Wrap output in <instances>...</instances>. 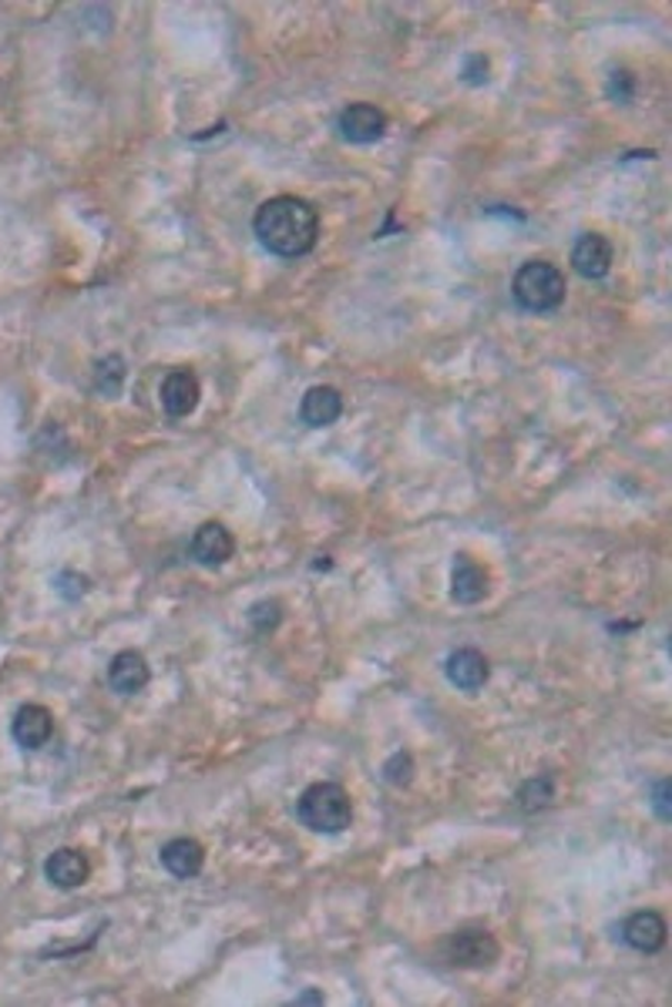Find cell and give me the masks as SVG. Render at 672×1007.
Instances as JSON below:
<instances>
[{
	"label": "cell",
	"instance_id": "9c48e42d",
	"mask_svg": "<svg viewBox=\"0 0 672 1007\" xmlns=\"http://www.w3.org/2000/svg\"><path fill=\"white\" fill-rule=\"evenodd\" d=\"M199 396H202V390H199V380H195L192 370H172V373L162 380V386H159L162 410H166L169 416H175V420L195 413Z\"/></svg>",
	"mask_w": 672,
	"mask_h": 1007
},
{
	"label": "cell",
	"instance_id": "d4e9b609",
	"mask_svg": "<svg viewBox=\"0 0 672 1007\" xmlns=\"http://www.w3.org/2000/svg\"><path fill=\"white\" fill-rule=\"evenodd\" d=\"M297 1004H323V994L320 990H307V994L297 997Z\"/></svg>",
	"mask_w": 672,
	"mask_h": 1007
},
{
	"label": "cell",
	"instance_id": "8992f818",
	"mask_svg": "<svg viewBox=\"0 0 672 1007\" xmlns=\"http://www.w3.org/2000/svg\"><path fill=\"white\" fill-rule=\"evenodd\" d=\"M11 736L21 749H44L54 736V715L51 708L38 705V702H28L14 712L11 718Z\"/></svg>",
	"mask_w": 672,
	"mask_h": 1007
},
{
	"label": "cell",
	"instance_id": "44dd1931",
	"mask_svg": "<svg viewBox=\"0 0 672 1007\" xmlns=\"http://www.w3.org/2000/svg\"><path fill=\"white\" fill-rule=\"evenodd\" d=\"M54 588H58L68 602H78V598L88 592V578H84V574H74V571H61V574H58V582H54Z\"/></svg>",
	"mask_w": 672,
	"mask_h": 1007
},
{
	"label": "cell",
	"instance_id": "277c9868",
	"mask_svg": "<svg viewBox=\"0 0 672 1007\" xmlns=\"http://www.w3.org/2000/svg\"><path fill=\"white\" fill-rule=\"evenodd\" d=\"M501 957V947L494 940V934L488 930H458L448 940V960L454 967H468V970H484Z\"/></svg>",
	"mask_w": 672,
	"mask_h": 1007
},
{
	"label": "cell",
	"instance_id": "e0dca14e",
	"mask_svg": "<svg viewBox=\"0 0 672 1007\" xmlns=\"http://www.w3.org/2000/svg\"><path fill=\"white\" fill-rule=\"evenodd\" d=\"M124 376H128V366L118 353H108L94 363V373H91V383H94V393L104 396V400H114L124 386Z\"/></svg>",
	"mask_w": 672,
	"mask_h": 1007
},
{
	"label": "cell",
	"instance_id": "6da1fadb",
	"mask_svg": "<svg viewBox=\"0 0 672 1007\" xmlns=\"http://www.w3.org/2000/svg\"><path fill=\"white\" fill-rule=\"evenodd\" d=\"M252 232L265 252L280 259H300L317 249L320 212L300 195H277L255 209Z\"/></svg>",
	"mask_w": 672,
	"mask_h": 1007
},
{
	"label": "cell",
	"instance_id": "cb8c5ba5",
	"mask_svg": "<svg viewBox=\"0 0 672 1007\" xmlns=\"http://www.w3.org/2000/svg\"><path fill=\"white\" fill-rule=\"evenodd\" d=\"M632 91H635L632 74H629V71H612V78H609V94H612L615 101L629 104V101H632Z\"/></svg>",
	"mask_w": 672,
	"mask_h": 1007
},
{
	"label": "cell",
	"instance_id": "d6986e66",
	"mask_svg": "<svg viewBox=\"0 0 672 1007\" xmlns=\"http://www.w3.org/2000/svg\"><path fill=\"white\" fill-rule=\"evenodd\" d=\"M383 779L390 783V786H411V779H414V756L411 753H393L387 763H383Z\"/></svg>",
	"mask_w": 672,
	"mask_h": 1007
},
{
	"label": "cell",
	"instance_id": "3957f363",
	"mask_svg": "<svg viewBox=\"0 0 672 1007\" xmlns=\"http://www.w3.org/2000/svg\"><path fill=\"white\" fill-rule=\"evenodd\" d=\"M297 816L307 829L333 836V833H343L350 826L353 803H350V793L340 783H313L297 799Z\"/></svg>",
	"mask_w": 672,
	"mask_h": 1007
},
{
	"label": "cell",
	"instance_id": "2e32d148",
	"mask_svg": "<svg viewBox=\"0 0 672 1007\" xmlns=\"http://www.w3.org/2000/svg\"><path fill=\"white\" fill-rule=\"evenodd\" d=\"M343 413V396L337 386H310L300 400V416L307 426H330Z\"/></svg>",
	"mask_w": 672,
	"mask_h": 1007
},
{
	"label": "cell",
	"instance_id": "603a6c76",
	"mask_svg": "<svg viewBox=\"0 0 672 1007\" xmlns=\"http://www.w3.org/2000/svg\"><path fill=\"white\" fill-rule=\"evenodd\" d=\"M488 58L484 54H468L464 58V68H461V78L468 81V84H484L488 81Z\"/></svg>",
	"mask_w": 672,
	"mask_h": 1007
},
{
	"label": "cell",
	"instance_id": "52a82bcc",
	"mask_svg": "<svg viewBox=\"0 0 672 1007\" xmlns=\"http://www.w3.org/2000/svg\"><path fill=\"white\" fill-rule=\"evenodd\" d=\"M491 592V574L481 567L471 554H458L454 571H451V598L458 605H478Z\"/></svg>",
	"mask_w": 672,
	"mask_h": 1007
},
{
	"label": "cell",
	"instance_id": "30bf717a",
	"mask_svg": "<svg viewBox=\"0 0 672 1007\" xmlns=\"http://www.w3.org/2000/svg\"><path fill=\"white\" fill-rule=\"evenodd\" d=\"M235 551V541L232 534L225 531V524L219 521H205L195 534H192V544H189V554L195 557V564L202 567H222Z\"/></svg>",
	"mask_w": 672,
	"mask_h": 1007
},
{
	"label": "cell",
	"instance_id": "5bb4252c",
	"mask_svg": "<svg viewBox=\"0 0 672 1007\" xmlns=\"http://www.w3.org/2000/svg\"><path fill=\"white\" fill-rule=\"evenodd\" d=\"M159 856H162V867H166L175 880H192V877H199L202 867H205V849H202V843L192 839V836H175V839H169V843L162 846Z\"/></svg>",
	"mask_w": 672,
	"mask_h": 1007
},
{
	"label": "cell",
	"instance_id": "ac0fdd59",
	"mask_svg": "<svg viewBox=\"0 0 672 1007\" xmlns=\"http://www.w3.org/2000/svg\"><path fill=\"white\" fill-rule=\"evenodd\" d=\"M552 799H555V783H552V776H534V779H528V783L521 786V793H518V806H521L524 813L545 809Z\"/></svg>",
	"mask_w": 672,
	"mask_h": 1007
},
{
	"label": "cell",
	"instance_id": "5b68a950",
	"mask_svg": "<svg viewBox=\"0 0 672 1007\" xmlns=\"http://www.w3.org/2000/svg\"><path fill=\"white\" fill-rule=\"evenodd\" d=\"M337 131L343 141H350V145H373V141H380L387 134V114L377 104L357 101L340 111Z\"/></svg>",
	"mask_w": 672,
	"mask_h": 1007
},
{
	"label": "cell",
	"instance_id": "8fae6325",
	"mask_svg": "<svg viewBox=\"0 0 672 1007\" xmlns=\"http://www.w3.org/2000/svg\"><path fill=\"white\" fill-rule=\"evenodd\" d=\"M665 920L655 910H635L625 924H622V940L635 950V954H659L665 947Z\"/></svg>",
	"mask_w": 672,
	"mask_h": 1007
},
{
	"label": "cell",
	"instance_id": "ba28073f",
	"mask_svg": "<svg viewBox=\"0 0 672 1007\" xmlns=\"http://www.w3.org/2000/svg\"><path fill=\"white\" fill-rule=\"evenodd\" d=\"M44 877H48V884L58 887V890H78V887H84L88 877H91V863H88V856H84L81 849L64 846V849H54V853L44 859Z\"/></svg>",
	"mask_w": 672,
	"mask_h": 1007
},
{
	"label": "cell",
	"instance_id": "7402d4cb",
	"mask_svg": "<svg viewBox=\"0 0 672 1007\" xmlns=\"http://www.w3.org/2000/svg\"><path fill=\"white\" fill-rule=\"evenodd\" d=\"M652 809H655V816L662 819V823H669L672 819V783L669 779H659L655 786H652Z\"/></svg>",
	"mask_w": 672,
	"mask_h": 1007
},
{
	"label": "cell",
	"instance_id": "ffe728a7",
	"mask_svg": "<svg viewBox=\"0 0 672 1007\" xmlns=\"http://www.w3.org/2000/svg\"><path fill=\"white\" fill-rule=\"evenodd\" d=\"M280 618H283V608H280V602H255L252 608H249V622H252V628L259 632V635H269L277 625H280Z\"/></svg>",
	"mask_w": 672,
	"mask_h": 1007
},
{
	"label": "cell",
	"instance_id": "7c38bea8",
	"mask_svg": "<svg viewBox=\"0 0 672 1007\" xmlns=\"http://www.w3.org/2000/svg\"><path fill=\"white\" fill-rule=\"evenodd\" d=\"M152 672H149V662L142 652H118L111 662H108V685L111 692L118 695H139L146 685H149Z\"/></svg>",
	"mask_w": 672,
	"mask_h": 1007
},
{
	"label": "cell",
	"instance_id": "4fadbf2b",
	"mask_svg": "<svg viewBox=\"0 0 672 1007\" xmlns=\"http://www.w3.org/2000/svg\"><path fill=\"white\" fill-rule=\"evenodd\" d=\"M444 675H448V682H451L454 688H461V692H478V688H484V682L491 678V665H488V658H484L478 648H458V652L448 655Z\"/></svg>",
	"mask_w": 672,
	"mask_h": 1007
},
{
	"label": "cell",
	"instance_id": "7a4b0ae2",
	"mask_svg": "<svg viewBox=\"0 0 672 1007\" xmlns=\"http://www.w3.org/2000/svg\"><path fill=\"white\" fill-rule=\"evenodd\" d=\"M565 272L555 265V262H545V259H528L514 279H511V296L514 303L524 310V313H534V316H545V313H555L562 303H565Z\"/></svg>",
	"mask_w": 672,
	"mask_h": 1007
},
{
	"label": "cell",
	"instance_id": "9a60e30c",
	"mask_svg": "<svg viewBox=\"0 0 672 1007\" xmlns=\"http://www.w3.org/2000/svg\"><path fill=\"white\" fill-rule=\"evenodd\" d=\"M572 265L582 279H605L612 269V242L599 232H585L572 249Z\"/></svg>",
	"mask_w": 672,
	"mask_h": 1007
}]
</instances>
